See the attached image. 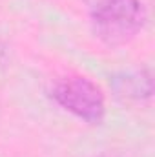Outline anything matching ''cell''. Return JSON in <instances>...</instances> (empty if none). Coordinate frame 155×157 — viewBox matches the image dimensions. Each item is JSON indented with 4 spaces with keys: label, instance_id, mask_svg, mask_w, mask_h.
I'll use <instances>...</instances> for the list:
<instances>
[{
    "label": "cell",
    "instance_id": "cell-1",
    "mask_svg": "<svg viewBox=\"0 0 155 157\" xmlns=\"http://www.w3.org/2000/svg\"><path fill=\"white\" fill-rule=\"evenodd\" d=\"M95 37L106 46H122L133 40L146 24L141 0H97L89 13Z\"/></svg>",
    "mask_w": 155,
    "mask_h": 157
},
{
    "label": "cell",
    "instance_id": "cell-2",
    "mask_svg": "<svg viewBox=\"0 0 155 157\" xmlns=\"http://www.w3.org/2000/svg\"><path fill=\"white\" fill-rule=\"evenodd\" d=\"M53 101L88 124H100L106 115V99L102 90L88 77L70 75L59 78L51 88Z\"/></svg>",
    "mask_w": 155,
    "mask_h": 157
},
{
    "label": "cell",
    "instance_id": "cell-3",
    "mask_svg": "<svg viewBox=\"0 0 155 157\" xmlns=\"http://www.w3.org/2000/svg\"><path fill=\"white\" fill-rule=\"evenodd\" d=\"M112 91L122 102H141L153 95V71L150 68H141L133 71H120L110 80Z\"/></svg>",
    "mask_w": 155,
    "mask_h": 157
}]
</instances>
